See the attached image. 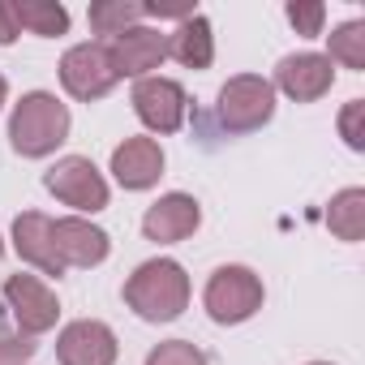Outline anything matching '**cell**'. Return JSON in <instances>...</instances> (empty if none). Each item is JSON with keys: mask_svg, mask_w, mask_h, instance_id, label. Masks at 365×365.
I'll use <instances>...</instances> for the list:
<instances>
[{"mask_svg": "<svg viewBox=\"0 0 365 365\" xmlns=\"http://www.w3.org/2000/svg\"><path fill=\"white\" fill-rule=\"evenodd\" d=\"M120 344L116 331L99 318H73L56 335V361L61 365H116Z\"/></svg>", "mask_w": 365, "mask_h": 365, "instance_id": "9", "label": "cell"}, {"mask_svg": "<svg viewBox=\"0 0 365 365\" xmlns=\"http://www.w3.org/2000/svg\"><path fill=\"white\" fill-rule=\"evenodd\" d=\"M52 245H56V258L65 262V271H69V267L91 271V267L108 262V254H112V237H108L99 224L82 220V215L52 220Z\"/></svg>", "mask_w": 365, "mask_h": 365, "instance_id": "13", "label": "cell"}, {"mask_svg": "<svg viewBox=\"0 0 365 365\" xmlns=\"http://www.w3.org/2000/svg\"><path fill=\"white\" fill-rule=\"evenodd\" d=\"M138 120L150 129V133H176L190 116V95L176 78H163V73H150L142 82H133V95H129Z\"/></svg>", "mask_w": 365, "mask_h": 365, "instance_id": "8", "label": "cell"}, {"mask_svg": "<svg viewBox=\"0 0 365 365\" xmlns=\"http://www.w3.org/2000/svg\"><path fill=\"white\" fill-rule=\"evenodd\" d=\"M275 116V86L262 73H237L220 86L215 120L224 133H258Z\"/></svg>", "mask_w": 365, "mask_h": 365, "instance_id": "4", "label": "cell"}, {"mask_svg": "<svg viewBox=\"0 0 365 365\" xmlns=\"http://www.w3.org/2000/svg\"><path fill=\"white\" fill-rule=\"evenodd\" d=\"M9 241H14V254H18L26 267H35L39 275H52V279L65 275V262L56 258V245H52V215H43V211H22V215L14 220Z\"/></svg>", "mask_w": 365, "mask_h": 365, "instance_id": "15", "label": "cell"}, {"mask_svg": "<svg viewBox=\"0 0 365 365\" xmlns=\"http://www.w3.org/2000/svg\"><path fill=\"white\" fill-rule=\"evenodd\" d=\"M0 258H5V241H0Z\"/></svg>", "mask_w": 365, "mask_h": 365, "instance_id": "29", "label": "cell"}, {"mask_svg": "<svg viewBox=\"0 0 365 365\" xmlns=\"http://www.w3.org/2000/svg\"><path fill=\"white\" fill-rule=\"evenodd\" d=\"M284 18H288V26H292L297 35L318 39L322 26H327V5H322V0H288V5H284Z\"/></svg>", "mask_w": 365, "mask_h": 365, "instance_id": "21", "label": "cell"}, {"mask_svg": "<svg viewBox=\"0 0 365 365\" xmlns=\"http://www.w3.org/2000/svg\"><path fill=\"white\" fill-rule=\"evenodd\" d=\"M18 35H22V22H18V9H14V0H0V48L18 43Z\"/></svg>", "mask_w": 365, "mask_h": 365, "instance_id": "26", "label": "cell"}, {"mask_svg": "<svg viewBox=\"0 0 365 365\" xmlns=\"http://www.w3.org/2000/svg\"><path fill=\"white\" fill-rule=\"evenodd\" d=\"M0 301H5V314H14L18 331L31 339L48 335L61 318V301L48 288V279H39V275H22V271L9 275L5 288H0Z\"/></svg>", "mask_w": 365, "mask_h": 365, "instance_id": "6", "label": "cell"}, {"mask_svg": "<svg viewBox=\"0 0 365 365\" xmlns=\"http://www.w3.org/2000/svg\"><path fill=\"white\" fill-rule=\"evenodd\" d=\"M331 65H339V69H352V73H361L365 69V22L361 18H348V22H339L331 35H327V52H322Z\"/></svg>", "mask_w": 365, "mask_h": 365, "instance_id": "19", "label": "cell"}, {"mask_svg": "<svg viewBox=\"0 0 365 365\" xmlns=\"http://www.w3.org/2000/svg\"><path fill=\"white\" fill-rule=\"evenodd\" d=\"M73 129L69 108L52 91H26L9 112V146L22 159H48Z\"/></svg>", "mask_w": 365, "mask_h": 365, "instance_id": "2", "label": "cell"}, {"mask_svg": "<svg viewBox=\"0 0 365 365\" xmlns=\"http://www.w3.org/2000/svg\"><path fill=\"white\" fill-rule=\"evenodd\" d=\"M0 318H5V301H0Z\"/></svg>", "mask_w": 365, "mask_h": 365, "instance_id": "30", "label": "cell"}, {"mask_svg": "<svg viewBox=\"0 0 365 365\" xmlns=\"http://www.w3.org/2000/svg\"><path fill=\"white\" fill-rule=\"evenodd\" d=\"M168 56L185 69H211L215 61V31L207 14H190L185 22H176V31L168 35Z\"/></svg>", "mask_w": 365, "mask_h": 365, "instance_id": "16", "label": "cell"}, {"mask_svg": "<svg viewBox=\"0 0 365 365\" xmlns=\"http://www.w3.org/2000/svg\"><path fill=\"white\" fill-rule=\"evenodd\" d=\"M14 9H18L22 31H31L39 39H56L69 31V9L61 0H14Z\"/></svg>", "mask_w": 365, "mask_h": 365, "instance_id": "20", "label": "cell"}, {"mask_svg": "<svg viewBox=\"0 0 365 365\" xmlns=\"http://www.w3.org/2000/svg\"><path fill=\"white\" fill-rule=\"evenodd\" d=\"M120 292L142 322H172L190 305V275L176 258H150L125 279Z\"/></svg>", "mask_w": 365, "mask_h": 365, "instance_id": "1", "label": "cell"}, {"mask_svg": "<svg viewBox=\"0 0 365 365\" xmlns=\"http://www.w3.org/2000/svg\"><path fill=\"white\" fill-rule=\"evenodd\" d=\"M5 99H9V82H5V73H0V108H5Z\"/></svg>", "mask_w": 365, "mask_h": 365, "instance_id": "27", "label": "cell"}, {"mask_svg": "<svg viewBox=\"0 0 365 365\" xmlns=\"http://www.w3.org/2000/svg\"><path fill=\"white\" fill-rule=\"evenodd\" d=\"M339 138L348 150H365V99H348L339 108Z\"/></svg>", "mask_w": 365, "mask_h": 365, "instance_id": "23", "label": "cell"}, {"mask_svg": "<svg viewBox=\"0 0 365 365\" xmlns=\"http://www.w3.org/2000/svg\"><path fill=\"white\" fill-rule=\"evenodd\" d=\"M163 163H168V159H163V146H159L155 138H125V142L112 150L108 172H112V180H116L120 190L142 194V190L159 185Z\"/></svg>", "mask_w": 365, "mask_h": 365, "instance_id": "14", "label": "cell"}, {"mask_svg": "<svg viewBox=\"0 0 365 365\" xmlns=\"http://www.w3.org/2000/svg\"><path fill=\"white\" fill-rule=\"evenodd\" d=\"M39 352V344L22 331H9V327H0V365H31Z\"/></svg>", "mask_w": 365, "mask_h": 365, "instance_id": "24", "label": "cell"}, {"mask_svg": "<svg viewBox=\"0 0 365 365\" xmlns=\"http://www.w3.org/2000/svg\"><path fill=\"white\" fill-rule=\"evenodd\" d=\"M262 301H267L262 279H258L250 267H241V262L215 267L211 279H207V288H202V305H207L211 322H220V327H241V322H250V318L262 309Z\"/></svg>", "mask_w": 365, "mask_h": 365, "instance_id": "3", "label": "cell"}, {"mask_svg": "<svg viewBox=\"0 0 365 365\" xmlns=\"http://www.w3.org/2000/svg\"><path fill=\"white\" fill-rule=\"evenodd\" d=\"M86 22L99 35V43H112L116 35L142 26L146 22V9H142V0H95V5L86 9Z\"/></svg>", "mask_w": 365, "mask_h": 365, "instance_id": "17", "label": "cell"}, {"mask_svg": "<svg viewBox=\"0 0 365 365\" xmlns=\"http://www.w3.org/2000/svg\"><path fill=\"white\" fill-rule=\"evenodd\" d=\"M271 86L279 95H288L292 103H318L331 86H335V65L322 52H292L275 65Z\"/></svg>", "mask_w": 365, "mask_h": 365, "instance_id": "11", "label": "cell"}, {"mask_svg": "<svg viewBox=\"0 0 365 365\" xmlns=\"http://www.w3.org/2000/svg\"><path fill=\"white\" fill-rule=\"evenodd\" d=\"M108 56H112L116 82H120V78L142 82V78H150V73L168 61V35H163L159 26H146V22H142V26L116 35V39L108 43Z\"/></svg>", "mask_w": 365, "mask_h": 365, "instance_id": "10", "label": "cell"}, {"mask_svg": "<svg viewBox=\"0 0 365 365\" xmlns=\"http://www.w3.org/2000/svg\"><path fill=\"white\" fill-rule=\"evenodd\" d=\"M309 365H331V361H309Z\"/></svg>", "mask_w": 365, "mask_h": 365, "instance_id": "28", "label": "cell"}, {"mask_svg": "<svg viewBox=\"0 0 365 365\" xmlns=\"http://www.w3.org/2000/svg\"><path fill=\"white\" fill-rule=\"evenodd\" d=\"M142 9H146V18H176V22H185L190 14H198L190 0H168V5H159V0H142Z\"/></svg>", "mask_w": 365, "mask_h": 365, "instance_id": "25", "label": "cell"}, {"mask_svg": "<svg viewBox=\"0 0 365 365\" xmlns=\"http://www.w3.org/2000/svg\"><path fill=\"white\" fill-rule=\"evenodd\" d=\"M142 365H211V361H207V352H202L198 344H190V339H163V344H155V348L146 352Z\"/></svg>", "mask_w": 365, "mask_h": 365, "instance_id": "22", "label": "cell"}, {"mask_svg": "<svg viewBox=\"0 0 365 365\" xmlns=\"http://www.w3.org/2000/svg\"><path fill=\"white\" fill-rule=\"evenodd\" d=\"M327 228L348 245H356L365 237V190L361 185H348L327 202Z\"/></svg>", "mask_w": 365, "mask_h": 365, "instance_id": "18", "label": "cell"}, {"mask_svg": "<svg viewBox=\"0 0 365 365\" xmlns=\"http://www.w3.org/2000/svg\"><path fill=\"white\" fill-rule=\"evenodd\" d=\"M198 228H202V207H198V198H194V194H180V190L163 194V198H159V202H150V207H146V215H142V237H146V241H155V245L190 241Z\"/></svg>", "mask_w": 365, "mask_h": 365, "instance_id": "12", "label": "cell"}, {"mask_svg": "<svg viewBox=\"0 0 365 365\" xmlns=\"http://www.w3.org/2000/svg\"><path fill=\"white\" fill-rule=\"evenodd\" d=\"M43 190H48L56 202H65L69 211H78L82 220H86V215H99V211L108 207V198H112L108 176H103L86 155H65V159H56V163L43 172Z\"/></svg>", "mask_w": 365, "mask_h": 365, "instance_id": "5", "label": "cell"}, {"mask_svg": "<svg viewBox=\"0 0 365 365\" xmlns=\"http://www.w3.org/2000/svg\"><path fill=\"white\" fill-rule=\"evenodd\" d=\"M56 69H61L65 95H73L78 103H95V99H103V95L116 86V69H112L108 43H99V39L73 43V48L61 56Z\"/></svg>", "mask_w": 365, "mask_h": 365, "instance_id": "7", "label": "cell"}]
</instances>
